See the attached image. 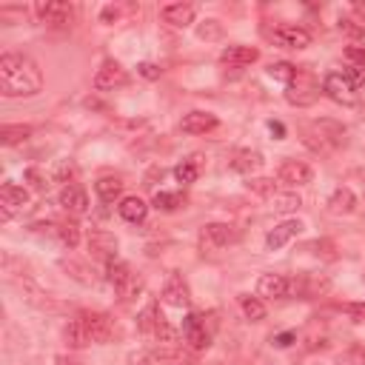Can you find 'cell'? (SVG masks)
I'll return each instance as SVG.
<instances>
[{"label": "cell", "mask_w": 365, "mask_h": 365, "mask_svg": "<svg viewBox=\"0 0 365 365\" xmlns=\"http://www.w3.org/2000/svg\"><path fill=\"white\" fill-rule=\"evenodd\" d=\"M43 88L40 66L20 51L0 54V94L3 97H34Z\"/></svg>", "instance_id": "1"}, {"label": "cell", "mask_w": 365, "mask_h": 365, "mask_svg": "<svg viewBox=\"0 0 365 365\" xmlns=\"http://www.w3.org/2000/svg\"><path fill=\"white\" fill-rule=\"evenodd\" d=\"M299 134H302V143L317 154H328V151H334L345 143V125L336 123V120H328V117L302 123Z\"/></svg>", "instance_id": "2"}, {"label": "cell", "mask_w": 365, "mask_h": 365, "mask_svg": "<svg viewBox=\"0 0 365 365\" xmlns=\"http://www.w3.org/2000/svg\"><path fill=\"white\" fill-rule=\"evenodd\" d=\"M317 97H319V83H317V77L308 71V68H297V74H294V80L285 86V100L291 103V106H311V103H317Z\"/></svg>", "instance_id": "3"}, {"label": "cell", "mask_w": 365, "mask_h": 365, "mask_svg": "<svg viewBox=\"0 0 365 365\" xmlns=\"http://www.w3.org/2000/svg\"><path fill=\"white\" fill-rule=\"evenodd\" d=\"M106 279L114 285V291H117V297H120L123 302L134 299V297L140 294V288H143V279H140L137 274H131V268H128L125 262H117V259L106 265Z\"/></svg>", "instance_id": "4"}, {"label": "cell", "mask_w": 365, "mask_h": 365, "mask_svg": "<svg viewBox=\"0 0 365 365\" xmlns=\"http://www.w3.org/2000/svg\"><path fill=\"white\" fill-rule=\"evenodd\" d=\"M240 240V231L228 222H205L200 228V248L202 251H220Z\"/></svg>", "instance_id": "5"}, {"label": "cell", "mask_w": 365, "mask_h": 365, "mask_svg": "<svg viewBox=\"0 0 365 365\" xmlns=\"http://www.w3.org/2000/svg\"><path fill=\"white\" fill-rule=\"evenodd\" d=\"M40 23L51 26V29H66L74 23V6L66 3V0H46V3H37L34 6Z\"/></svg>", "instance_id": "6"}, {"label": "cell", "mask_w": 365, "mask_h": 365, "mask_svg": "<svg viewBox=\"0 0 365 365\" xmlns=\"http://www.w3.org/2000/svg\"><path fill=\"white\" fill-rule=\"evenodd\" d=\"M80 319L86 322L88 336H91V342H97V345H106V342H111V339L120 334L117 322H114L108 314H103V311H83Z\"/></svg>", "instance_id": "7"}, {"label": "cell", "mask_w": 365, "mask_h": 365, "mask_svg": "<svg viewBox=\"0 0 365 365\" xmlns=\"http://www.w3.org/2000/svg\"><path fill=\"white\" fill-rule=\"evenodd\" d=\"M322 91L334 100V103H342V106H354L359 91L351 86V80L342 74V71H328L322 77Z\"/></svg>", "instance_id": "8"}, {"label": "cell", "mask_w": 365, "mask_h": 365, "mask_svg": "<svg viewBox=\"0 0 365 365\" xmlns=\"http://www.w3.org/2000/svg\"><path fill=\"white\" fill-rule=\"evenodd\" d=\"M86 242H88V251H91L94 259H100V262H106V265L114 262L120 242H117V237H114L111 231H106V228H91L88 237H86Z\"/></svg>", "instance_id": "9"}, {"label": "cell", "mask_w": 365, "mask_h": 365, "mask_svg": "<svg viewBox=\"0 0 365 365\" xmlns=\"http://www.w3.org/2000/svg\"><path fill=\"white\" fill-rule=\"evenodd\" d=\"M29 202V191L17 182H3L0 185V220L9 222L17 211H23V205Z\"/></svg>", "instance_id": "10"}, {"label": "cell", "mask_w": 365, "mask_h": 365, "mask_svg": "<svg viewBox=\"0 0 365 365\" xmlns=\"http://www.w3.org/2000/svg\"><path fill=\"white\" fill-rule=\"evenodd\" d=\"M277 180L288 188H299V185H308L314 180V171L308 163L302 160H285L279 168H277Z\"/></svg>", "instance_id": "11"}, {"label": "cell", "mask_w": 365, "mask_h": 365, "mask_svg": "<svg viewBox=\"0 0 365 365\" xmlns=\"http://www.w3.org/2000/svg\"><path fill=\"white\" fill-rule=\"evenodd\" d=\"M274 43L285 46V48H305L311 46V31L305 26H297V23H279L274 31H271Z\"/></svg>", "instance_id": "12"}, {"label": "cell", "mask_w": 365, "mask_h": 365, "mask_svg": "<svg viewBox=\"0 0 365 365\" xmlns=\"http://www.w3.org/2000/svg\"><path fill=\"white\" fill-rule=\"evenodd\" d=\"M125 83H128V74L117 60H106L94 74V88L97 91H114V88H120Z\"/></svg>", "instance_id": "13"}, {"label": "cell", "mask_w": 365, "mask_h": 365, "mask_svg": "<svg viewBox=\"0 0 365 365\" xmlns=\"http://www.w3.org/2000/svg\"><path fill=\"white\" fill-rule=\"evenodd\" d=\"M182 339L194 348V351H202L211 345V334L205 331V319L200 314H188L182 319Z\"/></svg>", "instance_id": "14"}, {"label": "cell", "mask_w": 365, "mask_h": 365, "mask_svg": "<svg viewBox=\"0 0 365 365\" xmlns=\"http://www.w3.org/2000/svg\"><path fill=\"white\" fill-rule=\"evenodd\" d=\"M163 302L171 305V308H188L191 305V291H188V282L180 277V274H171L163 285Z\"/></svg>", "instance_id": "15"}, {"label": "cell", "mask_w": 365, "mask_h": 365, "mask_svg": "<svg viewBox=\"0 0 365 365\" xmlns=\"http://www.w3.org/2000/svg\"><path fill=\"white\" fill-rule=\"evenodd\" d=\"M257 60H259V48H254V46H228L220 51V63L228 68H245Z\"/></svg>", "instance_id": "16"}, {"label": "cell", "mask_w": 365, "mask_h": 365, "mask_svg": "<svg viewBox=\"0 0 365 365\" xmlns=\"http://www.w3.org/2000/svg\"><path fill=\"white\" fill-rule=\"evenodd\" d=\"M160 17L165 23H171L174 29H185L188 23H194L197 17V6L194 3H168L160 9Z\"/></svg>", "instance_id": "17"}, {"label": "cell", "mask_w": 365, "mask_h": 365, "mask_svg": "<svg viewBox=\"0 0 365 365\" xmlns=\"http://www.w3.org/2000/svg\"><path fill=\"white\" fill-rule=\"evenodd\" d=\"M60 205L68 214H86L88 211V194H86V188L77 185V182H66L63 191H60Z\"/></svg>", "instance_id": "18"}, {"label": "cell", "mask_w": 365, "mask_h": 365, "mask_svg": "<svg viewBox=\"0 0 365 365\" xmlns=\"http://www.w3.org/2000/svg\"><path fill=\"white\" fill-rule=\"evenodd\" d=\"M299 231H302V222H299V220H285V222H279V225H274V228L268 231L265 248H268V251H277V248H282L288 240H294Z\"/></svg>", "instance_id": "19"}, {"label": "cell", "mask_w": 365, "mask_h": 365, "mask_svg": "<svg viewBox=\"0 0 365 365\" xmlns=\"http://www.w3.org/2000/svg\"><path fill=\"white\" fill-rule=\"evenodd\" d=\"M180 125H182L185 134H205V131H214L220 125V120L208 111H188Z\"/></svg>", "instance_id": "20"}, {"label": "cell", "mask_w": 365, "mask_h": 365, "mask_svg": "<svg viewBox=\"0 0 365 365\" xmlns=\"http://www.w3.org/2000/svg\"><path fill=\"white\" fill-rule=\"evenodd\" d=\"M257 294L268 297V299L288 297V277L285 274H262L259 282H257Z\"/></svg>", "instance_id": "21"}, {"label": "cell", "mask_w": 365, "mask_h": 365, "mask_svg": "<svg viewBox=\"0 0 365 365\" xmlns=\"http://www.w3.org/2000/svg\"><path fill=\"white\" fill-rule=\"evenodd\" d=\"M163 325H165V317L157 311V305H148V308L137 317V328H140V334H145V336H151V339L160 336Z\"/></svg>", "instance_id": "22"}, {"label": "cell", "mask_w": 365, "mask_h": 365, "mask_svg": "<svg viewBox=\"0 0 365 365\" xmlns=\"http://www.w3.org/2000/svg\"><path fill=\"white\" fill-rule=\"evenodd\" d=\"M63 336H66V345H68V348H86V345H91L88 328H86V322L80 319V314H77L74 319H68V322H66Z\"/></svg>", "instance_id": "23"}, {"label": "cell", "mask_w": 365, "mask_h": 365, "mask_svg": "<svg viewBox=\"0 0 365 365\" xmlns=\"http://www.w3.org/2000/svg\"><path fill=\"white\" fill-rule=\"evenodd\" d=\"M228 165L234 171H240V174H251V171H257L262 165V154L259 151H251V148H240V151L231 154Z\"/></svg>", "instance_id": "24"}, {"label": "cell", "mask_w": 365, "mask_h": 365, "mask_svg": "<svg viewBox=\"0 0 365 365\" xmlns=\"http://www.w3.org/2000/svg\"><path fill=\"white\" fill-rule=\"evenodd\" d=\"M117 214H120L125 222H143L145 214H148V205H145V200H140V197H123L120 205H117Z\"/></svg>", "instance_id": "25"}, {"label": "cell", "mask_w": 365, "mask_h": 365, "mask_svg": "<svg viewBox=\"0 0 365 365\" xmlns=\"http://www.w3.org/2000/svg\"><path fill=\"white\" fill-rule=\"evenodd\" d=\"M356 208V197L351 188H336L331 197H328V211L331 214H351Z\"/></svg>", "instance_id": "26"}, {"label": "cell", "mask_w": 365, "mask_h": 365, "mask_svg": "<svg viewBox=\"0 0 365 365\" xmlns=\"http://www.w3.org/2000/svg\"><path fill=\"white\" fill-rule=\"evenodd\" d=\"M60 268L71 277V279H77V282H83V285H94V271L86 265V262H80V259H60Z\"/></svg>", "instance_id": "27"}, {"label": "cell", "mask_w": 365, "mask_h": 365, "mask_svg": "<svg viewBox=\"0 0 365 365\" xmlns=\"http://www.w3.org/2000/svg\"><path fill=\"white\" fill-rule=\"evenodd\" d=\"M94 191H97V197H100L103 202H114V200L123 194V180H120V177H100V180L94 182Z\"/></svg>", "instance_id": "28"}, {"label": "cell", "mask_w": 365, "mask_h": 365, "mask_svg": "<svg viewBox=\"0 0 365 365\" xmlns=\"http://www.w3.org/2000/svg\"><path fill=\"white\" fill-rule=\"evenodd\" d=\"M31 125H3L0 128V140H3V145H23L29 137H31Z\"/></svg>", "instance_id": "29"}, {"label": "cell", "mask_w": 365, "mask_h": 365, "mask_svg": "<svg viewBox=\"0 0 365 365\" xmlns=\"http://www.w3.org/2000/svg\"><path fill=\"white\" fill-rule=\"evenodd\" d=\"M240 308H242L245 319H251V322H259V319H265V305H262V299H259V297L242 294V297H240Z\"/></svg>", "instance_id": "30"}, {"label": "cell", "mask_w": 365, "mask_h": 365, "mask_svg": "<svg viewBox=\"0 0 365 365\" xmlns=\"http://www.w3.org/2000/svg\"><path fill=\"white\" fill-rule=\"evenodd\" d=\"M151 202H154V208H160V211H177V208L185 202V194H180V191H157Z\"/></svg>", "instance_id": "31"}, {"label": "cell", "mask_w": 365, "mask_h": 365, "mask_svg": "<svg viewBox=\"0 0 365 365\" xmlns=\"http://www.w3.org/2000/svg\"><path fill=\"white\" fill-rule=\"evenodd\" d=\"M299 205H302V200H299V194H297V191L274 194V197H271V208H274L277 214H291V211H297Z\"/></svg>", "instance_id": "32"}, {"label": "cell", "mask_w": 365, "mask_h": 365, "mask_svg": "<svg viewBox=\"0 0 365 365\" xmlns=\"http://www.w3.org/2000/svg\"><path fill=\"white\" fill-rule=\"evenodd\" d=\"M57 240L66 245V248H74L80 242V225L74 220H63L57 222Z\"/></svg>", "instance_id": "33"}, {"label": "cell", "mask_w": 365, "mask_h": 365, "mask_svg": "<svg viewBox=\"0 0 365 365\" xmlns=\"http://www.w3.org/2000/svg\"><path fill=\"white\" fill-rule=\"evenodd\" d=\"M245 188H248L251 194H257V197H265V200H271V197L277 194V182H274V177H254V180L245 182Z\"/></svg>", "instance_id": "34"}, {"label": "cell", "mask_w": 365, "mask_h": 365, "mask_svg": "<svg viewBox=\"0 0 365 365\" xmlns=\"http://www.w3.org/2000/svg\"><path fill=\"white\" fill-rule=\"evenodd\" d=\"M197 37H200V40H220V37H222V23L214 20V17L202 20V23L197 26Z\"/></svg>", "instance_id": "35"}, {"label": "cell", "mask_w": 365, "mask_h": 365, "mask_svg": "<svg viewBox=\"0 0 365 365\" xmlns=\"http://www.w3.org/2000/svg\"><path fill=\"white\" fill-rule=\"evenodd\" d=\"M197 174H200V165H197V160H182V163L174 168V177H177L182 185L194 182V180H197Z\"/></svg>", "instance_id": "36"}, {"label": "cell", "mask_w": 365, "mask_h": 365, "mask_svg": "<svg viewBox=\"0 0 365 365\" xmlns=\"http://www.w3.org/2000/svg\"><path fill=\"white\" fill-rule=\"evenodd\" d=\"M268 74L274 77V80H282L285 86L294 80V74H297V66H291V63H271L268 66Z\"/></svg>", "instance_id": "37"}, {"label": "cell", "mask_w": 365, "mask_h": 365, "mask_svg": "<svg viewBox=\"0 0 365 365\" xmlns=\"http://www.w3.org/2000/svg\"><path fill=\"white\" fill-rule=\"evenodd\" d=\"M0 20L3 23H23L26 20V9L23 6H0Z\"/></svg>", "instance_id": "38"}, {"label": "cell", "mask_w": 365, "mask_h": 365, "mask_svg": "<svg viewBox=\"0 0 365 365\" xmlns=\"http://www.w3.org/2000/svg\"><path fill=\"white\" fill-rule=\"evenodd\" d=\"M348 80H351V86L354 88H359V86H365V68L362 66H348L345 71H342Z\"/></svg>", "instance_id": "39"}, {"label": "cell", "mask_w": 365, "mask_h": 365, "mask_svg": "<svg viewBox=\"0 0 365 365\" xmlns=\"http://www.w3.org/2000/svg\"><path fill=\"white\" fill-rule=\"evenodd\" d=\"M26 180H29V182H31V188H37V191H43V188L48 185V182H46V177H43L37 168H29V171H26Z\"/></svg>", "instance_id": "40"}, {"label": "cell", "mask_w": 365, "mask_h": 365, "mask_svg": "<svg viewBox=\"0 0 365 365\" xmlns=\"http://www.w3.org/2000/svg\"><path fill=\"white\" fill-rule=\"evenodd\" d=\"M345 311L354 317V322H365V302H351L345 305Z\"/></svg>", "instance_id": "41"}, {"label": "cell", "mask_w": 365, "mask_h": 365, "mask_svg": "<svg viewBox=\"0 0 365 365\" xmlns=\"http://www.w3.org/2000/svg\"><path fill=\"white\" fill-rule=\"evenodd\" d=\"M137 71H140L143 77H148V80H157V77H160V68H157L154 63H140Z\"/></svg>", "instance_id": "42"}, {"label": "cell", "mask_w": 365, "mask_h": 365, "mask_svg": "<svg viewBox=\"0 0 365 365\" xmlns=\"http://www.w3.org/2000/svg\"><path fill=\"white\" fill-rule=\"evenodd\" d=\"M268 131L274 134V140H282L285 137V125L279 120H268Z\"/></svg>", "instance_id": "43"}, {"label": "cell", "mask_w": 365, "mask_h": 365, "mask_svg": "<svg viewBox=\"0 0 365 365\" xmlns=\"http://www.w3.org/2000/svg\"><path fill=\"white\" fill-rule=\"evenodd\" d=\"M274 342H277L279 348H288L291 342H297V334H294V331H285V334H279V336H277Z\"/></svg>", "instance_id": "44"}, {"label": "cell", "mask_w": 365, "mask_h": 365, "mask_svg": "<svg viewBox=\"0 0 365 365\" xmlns=\"http://www.w3.org/2000/svg\"><path fill=\"white\" fill-rule=\"evenodd\" d=\"M348 57H351V60H359V66L365 68V51H362V48H348Z\"/></svg>", "instance_id": "45"}, {"label": "cell", "mask_w": 365, "mask_h": 365, "mask_svg": "<svg viewBox=\"0 0 365 365\" xmlns=\"http://www.w3.org/2000/svg\"><path fill=\"white\" fill-rule=\"evenodd\" d=\"M111 17H117V9L114 6H106L103 9V20H111Z\"/></svg>", "instance_id": "46"}]
</instances>
